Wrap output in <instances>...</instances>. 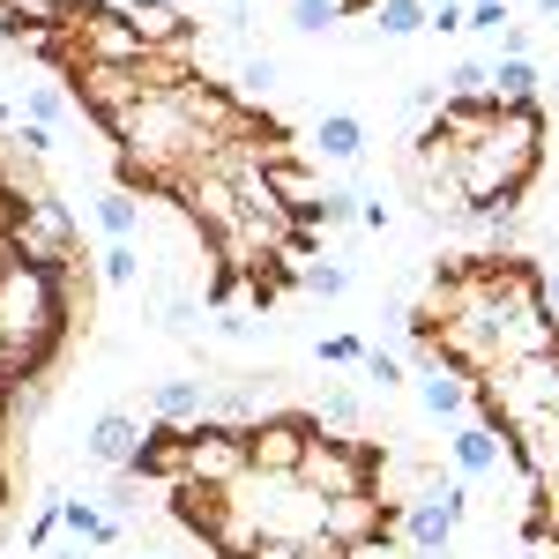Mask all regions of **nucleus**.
I'll use <instances>...</instances> for the list:
<instances>
[{"label": "nucleus", "instance_id": "obj_18", "mask_svg": "<svg viewBox=\"0 0 559 559\" xmlns=\"http://www.w3.org/2000/svg\"><path fill=\"white\" fill-rule=\"evenodd\" d=\"M530 545H559V471L530 485V522H522Z\"/></svg>", "mask_w": 559, "mask_h": 559}, {"label": "nucleus", "instance_id": "obj_31", "mask_svg": "<svg viewBox=\"0 0 559 559\" xmlns=\"http://www.w3.org/2000/svg\"><path fill=\"white\" fill-rule=\"evenodd\" d=\"M194 313H202V306L187 299V292H173V299H165V329H173V336H194Z\"/></svg>", "mask_w": 559, "mask_h": 559}, {"label": "nucleus", "instance_id": "obj_4", "mask_svg": "<svg viewBox=\"0 0 559 559\" xmlns=\"http://www.w3.org/2000/svg\"><path fill=\"white\" fill-rule=\"evenodd\" d=\"M8 254L15 261H38V269H52V261L83 254V224H75V210L52 194V187H38L23 210H15V231H8Z\"/></svg>", "mask_w": 559, "mask_h": 559}, {"label": "nucleus", "instance_id": "obj_9", "mask_svg": "<svg viewBox=\"0 0 559 559\" xmlns=\"http://www.w3.org/2000/svg\"><path fill=\"white\" fill-rule=\"evenodd\" d=\"M134 485H165L173 492L179 477H187V426H157L150 418V432H142V448H134V463H128Z\"/></svg>", "mask_w": 559, "mask_h": 559}, {"label": "nucleus", "instance_id": "obj_30", "mask_svg": "<svg viewBox=\"0 0 559 559\" xmlns=\"http://www.w3.org/2000/svg\"><path fill=\"white\" fill-rule=\"evenodd\" d=\"M358 210H366V202H358L350 187H329V194H321V224H344V216H358Z\"/></svg>", "mask_w": 559, "mask_h": 559}, {"label": "nucleus", "instance_id": "obj_8", "mask_svg": "<svg viewBox=\"0 0 559 559\" xmlns=\"http://www.w3.org/2000/svg\"><path fill=\"white\" fill-rule=\"evenodd\" d=\"M68 83H75L68 97L83 105L97 128H105L112 112H128V105H142V97H150V90H142V68H68Z\"/></svg>", "mask_w": 559, "mask_h": 559}, {"label": "nucleus", "instance_id": "obj_41", "mask_svg": "<svg viewBox=\"0 0 559 559\" xmlns=\"http://www.w3.org/2000/svg\"><path fill=\"white\" fill-rule=\"evenodd\" d=\"M0 261H8V254H0Z\"/></svg>", "mask_w": 559, "mask_h": 559}, {"label": "nucleus", "instance_id": "obj_36", "mask_svg": "<svg viewBox=\"0 0 559 559\" xmlns=\"http://www.w3.org/2000/svg\"><path fill=\"white\" fill-rule=\"evenodd\" d=\"M545 299H552V313H559V261L545 269Z\"/></svg>", "mask_w": 559, "mask_h": 559}, {"label": "nucleus", "instance_id": "obj_39", "mask_svg": "<svg viewBox=\"0 0 559 559\" xmlns=\"http://www.w3.org/2000/svg\"><path fill=\"white\" fill-rule=\"evenodd\" d=\"M411 559H440V552H411Z\"/></svg>", "mask_w": 559, "mask_h": 559}, {"label": "nucleus", "instance_id": "obj_35", "mask_svg": "<svg viewBox=\"0 0 559 559\" xmlns=\"http://www.w3.org/2000/svg\"><path fill=\"white\" fill-rule=\"evenodd\" d=\"M38 559H90V545H52V552H38Z\"/></svg>", "mask_w": 559, "mask_h": 559}, {"label": "nucleus", "instance_id": "obj_29", "mask_svg": "<svg viewBox=\"0 0 559 559\" xmlns=\"http://www.w3.org/2000/svg\"><path fill=\"white\" fill-rule=\"evenodd\" d=\"M60 112H68V90H52V83H38L31 105H23V120H38V128H60Z\"/></svg>", "mask_w": 559, "mask_h": 559}, {"label": "nucleus", "instance_id": "obj_20", "mask_svg": "<svg viewBox=\"0 0 559 559\" xmlns=\"http://www.w3.org/2000/svg\"><path fill=\"white\" fill-rule=\"evenodd\" d=\"M492 105H537V68L530 60H492Z\"/></svg>", "mask_w": 559, "mask_h": 559}, {"label": "nucleus", "instance_id": "obj_24", "mask_svg": "<svg viewBox=\"0 0 559 559\" xmlns=\"http://www.w3.org/2000/svg\"><path fill=\"white\" fill-rule=\"evenodd\" d=\"M299 292H306V299H344L350 276L336 269V261H306V269H299Z\"/></svg>", "mask_w": 559, "mask_h": 559}, {"label": "nucleus", "instance_id": "obj_22", "mask_svg": "<svg viewBox=\"0 0 559 559\" xmlns=\"http://www.w3.org/2000/svg\"><path fill=\"white\" fill-rule=\"evenodd\" d=\"M313 426L321 432H358V395H350V388H329L321 411H313Z\"/></svg>", "mask_w": 559, "mask_h": 559}, {"label": "nucleus", "instance_id": "obj_28", "mask_svg": "<svg viewBox=\"0 0 559 559\" xmlns=\"http://www.w3.org/2000/svg\"><path fill=\"white\" fill-rule=\"evenodd\" d=\"M276 254L292 261V269H306V261H321V224H292V231H284V247H276Z\"/></svg>", "mask_w": 559, "mask_h": 559}, {"label": "nucleus", "instance_id": "obj_27", "mask_svg": "<svg viewBox=\"0 0 559 559\" xmlns=\"http://www.w3.org/2000/svg\"><path fill=\"white\" fill-rule=\"evenodd\" d=\"M276 75H284V68H276V52H247V60H239V90H247V97H269Z\"/></svg>", "mask_w": 559, "mask_h": 559}, {"label": "nucleus", "instance_id": "obj_26", "mask_svg": "<svg viewBox=\"0 0 559 559\" xmlns=\"http://www.w3.org/2000/svg\"><path fill=\"white\" fill-rule=\"evenodd\" d=\"M329 23H344L336 0H292V31H299V38H321Z\"/></svg>", "mask_w": 559, "mask_h": 559}, {"label": "nucleus", "instance_id": "obj_5", "mask_svg": "<svg viewBox=\"0 0 559 559\" xmlns=\"http://www.w3.org/2000/svg\"><path fill=\"white\" fill-rule=\"evenodd\" d=\"M463 508H471L463 477H455V485H426L418 500H403V552H440L448 559L455 530H463Z\"/></svg>", "mask_w": 559, "mask_h": 559}, {"label": "nucleus", "instance_id": "obj_21", "mask_svg": "<svg viewBox=\"0 0 559 559\" xmlns=\"http://www.w3.org/2000/svg\"><path fill=\"white\" fill-rule=\"evenodd\" d=\"M134 224H142L134 194L128 187H105V194H97V231H105V239H134Z\"/></svg>", "mask_w": 559, "mask_h": 559}, {"label": "nucleus", "instance_id": "obj_16", "mask_svg": "<svg viewBox=\"0 0 559 559\" xmlns=\"http://www.w3.org/2000/svg\"><path fill=\"white\" fill-rule=\"evenodd\" d=\"M313 150H321L329 165H358V150H366V128H358V112H321V128H313Z\"/></svg>", "mask_w": 559, "mask_h": 559}, {"label": "nucleus", "instance_id": "obj_19", "mask_svg": "<svg viewBox=\"0 0 559 559\" xmlns=\"http://www.w3.org/2000/svg\"><path fill=\"white\" fill-rule=\"evenodd\" d=\"M373 31L381 38H418V31H432V8L426 0H373Z\"/></svg>", "mask_w": 559, "mask_h": 559}, {"label": "nucleus", "instance_id": "obj_6", "mask_svg": "<svg viewBox=\"0 0 559 559\" xmlns=\"http://www.w3.org/2000/svg\"><path fill=\"white\" fill-rule=\"evenodd\" d=\"M306 440H313V418H306V411H269V418H254V426H247V471H261V477H299Z\"/></svg>", "mask_w": 559, "mask_h": 559}, {"label": "nucleus", "instance_id": "obj_11", "mask_svg": "<svg viewBox=\"0 0 559 559\" xmlns=\"http://www.w3.org/2000/svg\"><path fill=\"white\" fill-rule=\"evenodd\" d=\"M448 463H455V477H492L500 463H508V440H500V426H485V418H455V432H448Z\"/></svg>", "mask_w": 559, "mask_h": 559}, {"label": "nucleus", "instance_id": "obj_40", "mask_svg": "<svg viewBox=\"0 0 559 559\" xmlns=\"http://www.w3.org/2000/svg\"><path fill=\"white\" fill-rule=\"evenodd\" d=\"M0 128H8V105H0Z\"/></svg>", "mask_w": 559, "mask_h": 559}, {"label": "nucleus", "instance_id": "obj_32", "mask_svg": "<svg viewBox=\"0 0 559 559\" xmlns=\"http://www.w3.org/2000/svg\"><path fill=\"white\" fill-rule=\"evenodd\" d=\"M358 358H366L358 336H321V366H358Z\"/></svg>", "mask_w": 559, "mask_h": 559}, {"label": "nucleus", "instance_id": "obj_1", "mask_svg": "<svg viewBox=\"0 0 559 559\" xmlns=\"http://www.w3.org/2000/svg\"><path fill=\"white\" fill-rule=\"evenodd\" d=\"M75 336V292L38 261H0V366L15 381H45Z\"/></svg>", "mask_w": 559, "mask_h": 559}, {"label": "nucleus", "instance_id": "obj_12", "mask_svg": "<svg viewBox=\"0 0 559 559\" xmlns=\"http://www.w3.org/2000/svg\"><path fill=\"white\" fill-rule=\"evenodd\" d=\"M128 15L150 52H194V15L179 0H128Z\"/></svg>", "mask_w": 559, "mask_h": 559}, {"label": "nucleus", "instance_id": "obj_15", "mask_svg": "<svg viewBox=\"0 0 559 559\" xmlns=\"http://www.w3.org/2000/svg\"><path fill=\"white\" fill-rule=\"evenodd\" d=\"M418 403H426V418H471V381L463 373H448V366H418Z\"/></svg>", "mask_w": 559, "mask_h": 559}, {"label": "nucleus", "instance_id": "obj_13", "mask_svg": "<svg viewBox=\"0 0 559 559\" xmlns=\"http://www.w3.org/2000/svg\"><path fill=\"white\" fill-rule=\"evenodd\" d=\"M210 403H216V381H157L150 388V418L157 426H194V418H210Z\"/></svg>", "mask_w": 559, "mask_h": 559}, {"label": "nucleus", "instance_id": "obj_25", "mask_svg": "<svg viewBox=\"0 0 559 559\" xmlns=\"http://www.w3.org/2000/svg\"><path fill=\"white\" fill-rule=\"evenodd\" d=\"M358 381H373L388 395V388H403V358L395 350H381V344H366V358H358Z\"/></svg>", "mask_w": 559, "mask_h": 559}, {"label": "nucleus", "instance_id": "obj_23", "mask_svg": "<svg viewBox=\"0 0 559 559\" xmlns=\"http://www.w3.org/2000/svg\"><path fill=\"white\" fill-rule=\"evenodd\" d=\"M97 276H105V284H134V276H142V254H134V239H105V254H97Z\"/></svg>", "mask_w": 559, "mask_h": 559}, {"label": "nucleus", "instance_id": "obj_10", "mask_svg": "<svg viewBox=\"0 0 559 559\" xmlns=\"http://www.w3.org/2000/svg\"><path fill=\"white\" fill-rule=\"evenodd\" d=\"M165 508H173V522L187 530V537H202V545H216V530H224V515H231L224 485H202V477H179L173 492H165Z\"/></svg>", "mask_w": 559, "mask_h": 559}, {"label": "nucleus", "instance_id": "obj_3", "mask_svg": "<svg viewBox=\"0 0 559 559\" xmlns=\"http://www.w3.org/2000/svg\"><path fill=\"white\" fill-rule=\"evenodd\" d=\"M68 45H75V68H142L150 60V45L120 0H83L68 15Z\"/></svg>", "mask_w": 559, "mask_h": 559}, {"label": "nucleus", "instance_id": "obj_33", "mask_svg": "<svg viewBox=\"0 0 559 559\" xmlns=\"http://www.w3.org/2000/svg\"><path fill=\"white\" fill-rule=\"evenodd\" d=\"M432 31H471V0H440L432 8Z\"/></svg>", "mask_w": 559, "mask_h": 559}, {"label": "nucleus", "instance_id": "obj_38", "mask_svg": "<svg viewBox=\"0 0 559 559\" xmlns=\"http://www.w3.org/2000/svg\"><path fill=\"white\" fill-rule=\"evenodd\" d=\"M0 545H8V515H0Z\"/></svg>", "mask_w": 559, "mask_h": 559}, {"label": "nucleus", "instance_id": "obj_14", "mask_svg": "<svg viewBox=\"0 0 559 559\" xmlns=\"http://www.w3.org/2000/svg\"><path fill=\"white\" fill-rule=\"evenodd\" d=\"M134 448H142V426H134L128 411H105V418L90 426V440H83V455L97 463V471H128Z\"/></svg>", "mask_w": 559, "mask_h": 559}, {"label": "nucleus", "instance_id": "obj_34", "mask_svg": "<svg viewBox=\"0 0 559 559\" xmlns=\"http://www.w3.org/2000/svg\"><path fill=\"white\" fill-rule=\"evenodd\" d=\"M306 559H344V545H329V537H313V545H306Z\"/></svg>", "mask_w": 559, "mask_h": 559}, {"label": "nucleus", "instance_id": "obj_37", "mask_svg": "<svg viewBox=\"0 0 559 559\" xmlns=\"http://www.w3.org/2000/svg\"><path fill=\"white\" fill-rule=\"evenodd\" d=\"M537 15H545V23H559V0H537Z\"/></svg>", "mask_w": 559, "mask_h": 559}, {"label": "nucleus", "instance_id": "obj_2", "mask_svg": "<svg viewBox=\"0 0 559 559\" xmlns=\"http://www.w3.org/2000/svg\"><path fill=\"white\" fill-rule=\"evenodd\" d=\"M388 471L381 440H366V432H321L306 440V463H299V485L306 492H321V500H344V492H373Z\"/></svg>", "mask_w": 559, "mask_h": 559}, {"label": "nucleus", "instance_id": "obj_7", "mask_svg": "<svg viewBox=\"0 0 559 559\" xmlns=\"http://www.w3.org/2000/svg\"><path fill=\"white\" fill-rule=\"evenodd\" d=\"M187 477H202V485L247 477V426H231V418H194V426H187Z\"/></svg>", "mask_w": 559, "mask_h": 559}, {"label": "nucleus", "instance_id": "obj_17", "mask_svg": "<svg viewBox=\"0 0 559 559\" xmlns=\"http://www.w3.org/2000/svg\"><path fill=\"white\" fill-rule=\"evenodd\" d=\"M60 522H68V537H75V545H90V552H105V545L120 537V522L105 515L97 500H60Z\"/></svg>", "mask_w": 559, "mask_h": 559}]
</instances>
